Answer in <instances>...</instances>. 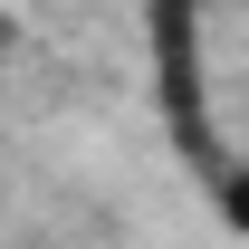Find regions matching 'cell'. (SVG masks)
I'll return each instance as SVG.
<instances>
[{
    "label": "cell",
    "mask_w": 249,
    "mask_h": 249,
    "mask_svg": "<svg viewBox=\"0 0 249 249\" xmlns=\"http://www.w3.org/2000/svg\"><path fill=\"white\" fill-rule=\"evenodd\" d=\"M19 48H29V29H19V10L0 0V58H19Z\"/></svg>",
    "instance_id": "6da1fadb"
}]
</instances>
